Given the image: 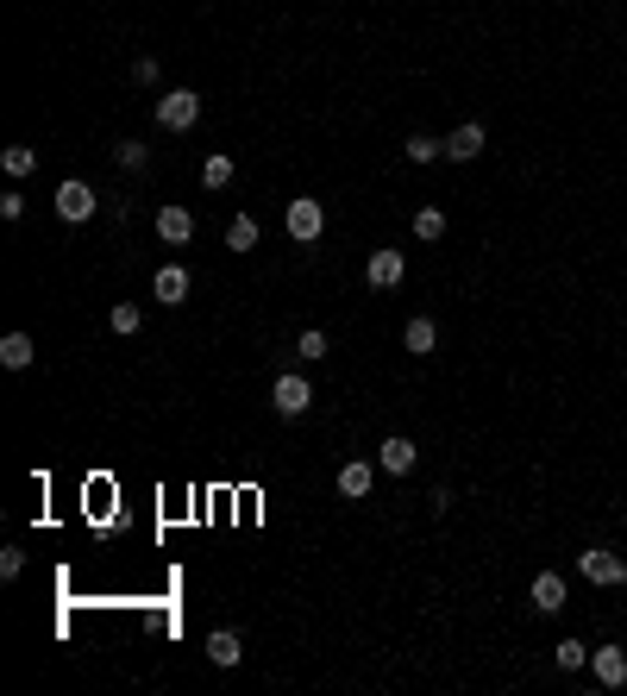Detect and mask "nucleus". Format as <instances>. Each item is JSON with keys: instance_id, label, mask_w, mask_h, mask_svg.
I'll return each instance as SVG.
<instances>
[{"instance_id": "6e6552de", "label": "nucleus", "mask_w": 627, "mask_h": 696, "mask_svg": "<svg viewBox=\"0 0 627 696\" xmlns=\"http://www.w3.org/2000/svg\"><path fill=\"white\" fill-rule=\"evenodd\" d=\"M483 145H490V132L477 120H464L458 132H446V164H471V157H483Z\"/></svg>"}, {"instance_id": "39448f33", "label": "nucleus", "mask_w": 627, "mask_h": 696, "mask_svg": "<svg viewBox=\"0 0 627 696\" xmlns=\"http://www.w3.org/2000/svg\"><path fill=\"white\" fill-rule=\"evenodd\" d=\"M283 226H289V239H295V245H314V239H320V232H327V207H320V201H308V195H301V201H289V214H283Z\"/></svg>"}, {"instance_id": "aec40b11", "label": "nucleus", "mask_w": 627, "mask_h": 696, "mask_svg": "<svg viewBox=\"0 0 627 696\" xmlns=\"http://www.w3.org/2000/svg\"><path fill=\"white\" fill-rule=\"evenodd\" d=\"M0 170H7L13 182L32 176V170H38V151H32V145H7V151H0Z\"/></svg>"}, {"instance_id": "4468645a", "label": "nucleus", "mask_w": 627, "mask_h": 696, "mask_svg": "<svg viewBox=\"0 0 627 696\" xmlns=\"http://www.w3.org/2000/svg\"><path fill=\"white\" fill-rule=\"evenodd\" d=\"M402 345H408V352H414V358H427V352H439V327H433V320H427V314H414V320H408V327H402Z\"/></svg>"}, {"instance_id": "1a4fd4ad", "label": "nucleus", "mask_w": 627, "mask_h": 696, "mask_svg": "<svg viewBox=\"0 0 627 696\" xmlns=\"http://www.w3.org/2000/svg\"><path fill=\"white\" fill-rule=\"evenodd\" d=\"M370 483H377V464H370V458H345V464H339V496H345V502H364Z\"/></svg>"}, {"instance_id": "2eb2a0df", "label": "nucleus", "mask_w": 627, "mask_h": 696, "mask_svg": "<svg viewBox=\"0 0 627 696\" xmlns=\"http://www.w3.org/2000/svg\"><path fill=\"white\" fill-rule=\"evenodd\" d=\"M207 659H214L220 671H232V665H239V659H245V646H239V634H232V628H214V634H207Z\"/></svg>"}, {"instance_id": "7ed1b4c3", "label": "nucleus", "mask_w": 627, "mask_h": 696, "mask_svg": "<svg viewBox=\"0 0 627 696\" xmlns=\"http://www.w3.org/2000/svg\"><path fill=\"white\" fill-rule=\"evenodd\" d=\"M577 571H584L596 590H621L627 559H621V552H602V546H590V552H577Z\"/></svg>"}, {"instance_id": "4be33fe9", "label": "nucleus", "mask_w": 627, "mask_h": 696, "mask_svg": "<svg viewBox=\"0 0 627 696\" xmlns=\"http://www.w3.org/2000/svg\"><path fill=\"white\" fill-rule=\"evenodd\" d=\"M552 659H559V671H584V665H590V646L571 634V640H559V646H552Z\"/></svg>"}, {"instance_id": "9d476101", "label": "nucleus", "mask_w": 627, "mask_h": 696, "mask_svg": "<svg viewBox=\"0 0 627 696\" xmlns=\"http://www.w3.org/2000/svg\"><path fill=\"white\" fill-rule=\"evenodd\" d=\"M151 295L164 301V308H182V301H189V264H164L151 276Z\"/></svg>"}, {"instance_id": "5701e85b", "label": "nucleus", "mask_w": 627, "mask_h": 696, "mask_svg": "<svg viewBox=\"0 0 627 696\" xmlns=\"http://www.w3.org/2000/svg\"><path fill=\"white\" fill-rule=\"evenodd\" d=\"M113 164H120V170H145V164H151V151L138 145V138H120V145H113Z\"/></svg>"}, {"instance_id": "f257e3e1", "label": "nucleus", "mask_w": 627, "mask_h": 696, "mask_svg": "<svg viewBox=\"0 0 627 696\" xmlns=\"http://www.w3.org/2000/svg\"><path fill=\"white\" fill-rule=\"evenodd\" d=\"M270 408L283 414V421H301V414L314 408V383L301 377V370H283V377L270 383Z\"/></svg>"}, {"instance_id": "bb28decb", "label": "nucleus", "mask_w": 627, "mask_h": 696, "mask_svg": "<svg viewBox=\"0 0 627 696\" xmlns=\"http://www.w3.org/2000/svg\"><path fill=\"white\" fill-rule=\"evenodd\" d=\"M19 571H26V552L7 546V552H0V577H19Z\"/></svg>"}, {"instance_id": "6ab92c4d", "label": "nucleus", "mask_w": 627, "mask_h": 696, "mask_svg": "<svg viewBox=\"0 0 627 696\" xmlns=\"http://www.w3.org/2000/svg\"><path fill=\"white\" fill-rule=\"evenodd\" d=\"M107 327L120 333V339H132L138 327H145V308H138V301H113V314H107Z\"/></svg>"}, {"instance_id": "f3484780", "label": "nucleus", "mask_w": 627, "mask_h": 696, "mask_svg": "<svg viewBox=\"0 0 627 696\" xmlns=\"http://www.w3.org/2000/svg\"><path fill=\"white\" fill-rule=\"evenodd\" d=\"M232 176H239V164H232L226 151H214V157L201 164V189H232Z\"/></svg>"}, {"instance_id": "cd10ccee", "label": "nucleus", "mask_w": 627, "mask_h": 696, "mask_svg": "<svg viewBox=\"0 0 627 696\" xmlns=\"http://www.w3.org/2000/svg\"><path fill=\"white\" fill-rule=\"evenodd\" d=\"M132 82L151 88V82H157V57H138V63H132Z\"/></svg>"}, {"instance_id": "ddd939ff", "label": "nucleus", "mask_w": 627, "mask_h": 696, "mask_svg": "<svg viewBox=\"0 0 627 696\" xmlns=\"http://www.w3.org/2000/svg\"><path fill=\"white\" fill-rule=\"evenodd\" d=\"M527 596H533V609H540V615H559V609H565V577H559V571H540Z\"/></svg>"}, {"instance_id": "b1692460", "label": "nucleus", "mask_w": 627, "mask_h": 696, "mask_svg": "<svg viewBox=\"0 0 627 696\" xmlns=\"http://www.w3.org/2000/svg\"><path fill=\"white\" fill-rule=\"evenodd\" d=\"M439 232H446V207H421V214H414V239H439Z\"/></svg>"}, {"instance_id": "412c9836", "label": "nucleus", "mask_w": 627, "mask_h": 696, "mask_svg": "<svg viewBox=\"0 0 627 696\" xmlns=\"http://www.w3.org/2000/svg\"><path fill=\"white\" fill-rule=\"evenodd\" d=\"M226 251H258V220H251V214H239L226 226Z\"/></svg>"}, {"instance_id": "423d86ee", "label": "nucleus", "mask_w": 627, "mask_h": 696, "mask_svg": "<svg viewBox=\"0 0 627 696\" xmlns=\"http://www.w3.org/2000/svg\"><path fill=\"white\" fill-rule=\"evenodd\" d=\"M414 458H421V446H414L408 433H389L383 446H377V471H389V477H408V471H414Z\"/></svg>"}, {"instance_id": "a211bd4d", "label": "nucleus", "mask_w": 627, "mask_h": 696, "mask_svg": "<svg viewBox=\"0 0 627 696\" xmlns=\"http://www.w3.org/2000/svg\"><path fill=\"white\" fill-rule=\"evenodd\" d=\"M402 151H408V164H439V157H446V138H433V132H414Z\"/></svg>"}, {"instance_id": "20e7f679", "label": "nucleus", "mask_w": 627, "mask_h": 696, "mask_svg": "<svg viewBox=\"0 0 627 696\" xmlns=\"http://www.w3.org/2000/svg\"><path fill=\"white\" fill-rule=\"evenodd\" d=\"M95 207H101V195L88 189V182H57V220H69V226H82V220H95Z\"/></svg>"}, {"instance_id": "9b49d317", "label": "nucleus", "mask_w": 627, "mask_h": 696, "mask_svg": "<svg viewBox=\"0 0 627 696\" xmlns=\"http://www.w3.org/2000/svg\"><path fill=\"white\" fill-rule=\"evenodd\" d=\"M157 239H164V245H189L195 239V214H189V207H157Z\"/></svg>"}, {"instance_id": "0eeeda50", "label": "nucleus", "mask_w": 627, "mask_h": 696, "mask_svg": "<svg viewBox=\"0 0 627 696\" xmlns=\"http://www.w3.org/2000/svg\"><path fill=\"white\" fill-rule=\"evenodd\" d=\"M402 276H408L402 251H370V264H364V283L370 289H402Z\"/></svg>"}, {"instance_id": "393cba45", "label": "nucleus", "mask_w": 627, "mask_h": 696, "mask_svg": "<svg viewBox=\"0 0 627 696\" xmlns=\"http://www.w3.org/2000/svg\"><path fill=\"white\" fill-rule=\"evenodd\" d=\"M327 352H333V345H327V333H320V327H308V333L295 339V358H308V364H320Z\"/></svg>"}, {"instance_id": "f03ea898", "label": "nucleus", "mask_w": 627, "mask_h": 696, "mask_svg": "<svg viewBox=\"0 0 627 696\" xmlns=\"http://www.w3.org/2000/svg\"><path fill=\"white\" fill-rule=\"evenodd\" d=\"M195 120H201V95L195 88H170V95L157 101V126L164 132H189Z\"/></svg>"}, {"instance_id": "dca6fc26", "label": "nucleus", "mask_w": 627, "mask_h": 696, "mask_svg": "<svg viewBox=\"0 0 627 696\" xmlns=\"http://www.w3.org/2000/svg\"><path fill=\"white\" fill-rule=\"evenodd\" d=\"M32 358H38L32 333H7V339H0V364H7V370H26Z\"/></svg>"}, {"instance_id": "f8f14e48", "label": "nucleus", "mask_w": 627, "mask_h": 696, "mask_svg": "<svg viewBox=\"0 0 627 696\" xmlns=\"http://www.w3.org/2000/svg\"><path fill=\"white\" fill-rule=\"evenodd\" d=\"M590 671H596L602 690H621V684H627V653H621V646H596V653H590Z\"/></svg>"}, {"instance_id": "a878e982", "label": "nucleus", "mask_w": 627, "mask_h": 696, "mask_svg": "<svg viewBox=\"0 0 627 696\" xmlns=\"http://www.w3.org/2000/svg\"><path fill=\"white\" fill-rule=\"evenodd\" d=\"M19 214H26V195L7 189V195H0V220H19Z\"/></svg>"}, {"instance_id": "c85d7f7f", "label": "nucleus", "mask_w": 627, "mask_h": 696, "mask_svg": "<svg viewBox=\"0 0 627 696\" xmlns=\"http://www.w3.org/2000/svg\"><path fill=\"white\" fill-rule=\"evenodd\" d=\"M621 584H627V577H621Z\"/></svg>"}]
</instances>
